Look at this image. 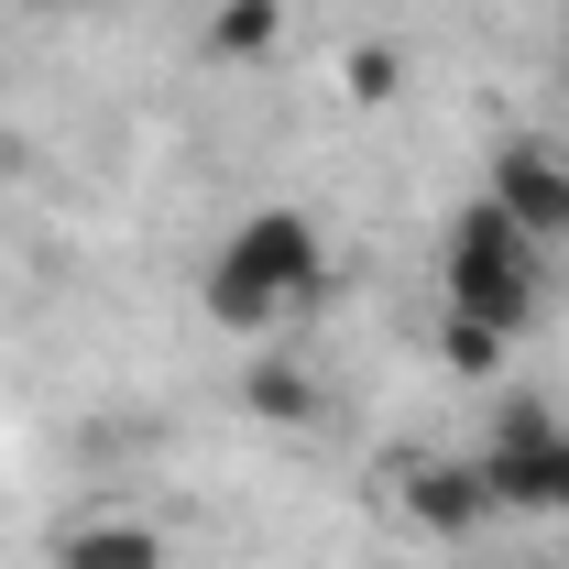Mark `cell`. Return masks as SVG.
Wrapping results in <instances>:
<instances>
[{
	"label": "cell",
	"instance_id": "cell-1",
	"mask_svg": "<svg viewBox=\"0 0 569 569\" xmlns=\"http://www.w3.org/2000/svg\"><path fill=\"white\" fill-rule=\"evenodd\" d=\"M318 296H329V230L296 209V198L241 209L209 241V263H198V307H209V329H230V340H274L284 318L318 307Z\"/></svg>",
	"mask_w": 569,
	"mask_h": 569
},
{
	"label": "cell",
	"instance_id": "cell-2",
	"mask_svg": "<svg viewBox=\"0 0 569 569\" xmlns=\"http://www.w3.org/2000/svg\"><path fill=\"white\" fill-rule=\"evenodd\" d=\"M438 296H449V318H471L493 340H526L548 318V241L526 219H503L493 198H460L449 230H438Z\"/></svg>",
	"mask_w": 569,
	"mask_h": 569
},
{
	"label": "cell",
	"instance_id": "cell-3",
	"mask_svg": "<svg viewBox=\"0 0 569 569\" xmlns=\"http://www.w3.org/2000/svg\"><path fill=\"white\" fill-rule=\"evenodd\" d=\"M482 482H493L503 515H569V417L548 395H515L493 427H482Z\"/></svg>",
	"mask_w": 569,
	"mask_h": 569
},
{
	"label": "cell",
	"instance_id": "cell-4",
	"mask_svg": "<svg viewBox=\"0 0 569 569\" xmlns=\"http://www.w3.org/2000/svg\"><path fill=\"white\" fill-rule=\"evenodd\" d=\"M395 503L417 515L427 537H482V526L503 515L471 449H460V460H449V449H406V460H395Z\"/></svg>",
	"mask_w": 569,
	"mask_h": 569
},
{
	"label": "cell",
	"instance_id": "cell-5",
	"mask_svg": "<svg viewBox=\"0 0 569 569\" xmlns=\"http://www.w3.org/2000/svg\"><path fill=\"white\" fill-rule=\"evenodd\" d=\"M482 198H493L503 219H526L548 252H559V230H569V153L548 132H503L493 142V176H482Z\"/></svg>",
	"mask_w": 569,
	"mask_h": 569
},
{
	"label": "cell",
	"instance_id": "cell-6",
	"mask_svg": "<svg viewBox=\"0 0 569 569\" xmlns=\"http://www.w3.org/2000/svg\"><path fill=\"white\" fill-rule=\"evenodd\" d=\"M44 559H56V569H164V526L132 515V503H88V515L56 526Z\"/></svg>",
	"mask_w": 569,
	"mask_h": 569
},
{
	"label": "cell",
	"instance_id": "cell-7",
	"mask_svg": "<svg viewBox=\"0 0 569 569\" xmlns=\"http://www.w3.org/2000/svg\"><path fill=\"white\" fill-rule=\"evenodd\" d=\"M198 44H209L219 67H252V56H274V44H284V0H219Z\"/></svg>",
	"mask_w": 569,
	"mask_h": 569
},
{
	"label": "cell",
	"instance_id": "cell-8",
	"mask_svg": "<svg viewBox=\"0 0 569 569\" xmlns=\"http://www.w3.org/2000/svg\"><path fill=\"white\" fill-rule=\"evenodd\" d=\"M241 406H252V417L263 427H318V383H307V372H296V361H252V372H241Z\"/></svg>",
	"mask_w": 569,
	"mask_h": 569
},
{
	"label": "cell",
	"instance_id": "cell-9",
	"mask_svg": "<svg viewBox=\"0 0 569 569\" xmlns=\"http://www.w3.org/2000/svg\"><path fill=\"white\" fill-rule=\"evenodd\" d=\"M438 351H449V372H503V351H515V340L471 329V318H438Z\"/></svg>",
	"mask_w": 569,
	"mask_h": 569
},
{
	"label": "cell",
	"instance_id": "cell-10",
	"mask_svg": "<svg viewBox=\"0 0 569 569\" xmlns=\"http://www.w3.org/2000/svg\"><path fill=\"white\" fill-rule=\"evenodd\" d=\"M340 77H351V99H395V88H406V56H395V44H351Z\"/></svg>",
	"mask_w": 569,
	"mask_h": 569
},
{
	"label": "cell",
	"instance_id": "cell-11",
	"mask_svg": "<svg viewBox=\"0 0 569 569\" xmlns=\"http://www.w3.org/2000/svg\"><path fill=\"white\" fill-rule=\"evenodd\" d=\"M559 110H569V44H559Z\"/></svg>",
	"mask_w": 569,
	"mask_h": 569
},
{
	"label": "cell",
	"instance_id": "cell-12",
	"mask_svg": "<svg viewBox=\"0 0 569 569\" xmlns=\"http://www.w3.org/2000/svg\"><path fill=\"white\" fill-rule=\"evenodd\" d=\"M44 11H67V0H44Z\"/></svg>",
	"mask_w": 569,
	"mask_h": 569
},
{
	"label": "cell",
	"instance_id": "cell-13",
	"mask_svg": "<svg viewBox=\"0 0 569 569\" xmlns=\"http://www.w3.org/2000/svg\"><path fill=\"white\" fill-rule=\"evenodd\" d=\"M559 252H569V230H559Z\"/></svg>",
	"mask_w": 569,
	"mask_h": 569
}]
</instances>
